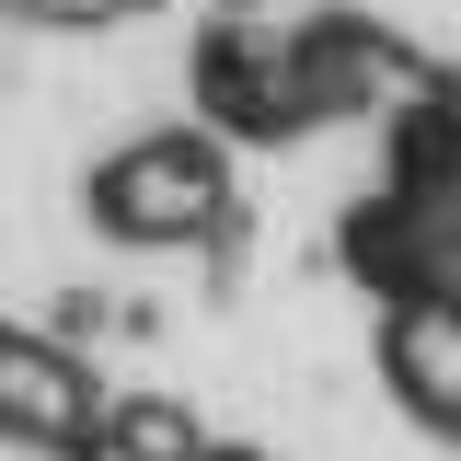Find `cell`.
Masks as SVG:
<instances>
[{
	"label": "cell",
	"instance_id": "obj_1",
	"mask_svg": "<svg viewBox=\"0 0 461 461\" xmlns=\"http://www.w3.org/2000/svg\"><path fill=\"white\" fill-rule=\"evenodd\" d=\"M81 220L127 242V254H220L242 230V196H230V150L208 127H150L81 173Z\"/></svg>",
	"mask_w": 461,
	"mask_h": 461
},
{
	"label": "cell",
	"instance_id": "obj_2",
	"mask_svg": "<svg viewBox=\"0 0 461 461\" xmlns=\"http://www.w3.org/2000/svg\"><path fill=\"white\" fill-rule=\"evenodd\" d=\"M185 104L220 150H277V139H312V104H300V58H288V23H242V12H208L185 35Z\"/></svg>",
	"mask_w": 461,
	"mask_h": 461
},
{
	"label": "cell",
	"instance_id": "obj_3",
	"mask_svg": "<svg viewBox=\"0 0 461 461\" xmlns=\"http://www.w3.org/2000/svg\"><path fill=\"white\" fill-rule=\"evenodd\" d=\"M346 277L369 288L381 312L393 300H461V162L427 173V185H381L335 220Z\"/></svg>",
	"mask_w": 461,
	"mask_h": 461
},
{
	"label": "cell",
	"instance_id": "obj_4",
	"mask_svg": "<svg viewBox=\"0 0 461 461\" xmlns=\"http://www.w3.org/2000/svg\"><path fill=\"white\" fill-rule=\"evenodd\" d=\"M288 58H300L312 127H346V115H381V127H393V115L438 81V58L403 47L393 23H369V12H300V23H288Z\"/></svg>",
	"mask_w": 461,
	"mask_h": 461
},
{
	"label": "cell",
	"instance_id": "obj_5",
	"mask_svg": "<svg viewBox=\"0 0 461 461\" xmlns=\"http://www.w3.org/2000/svg\"><path fill=\"white\" fill-rule=\"evenodd\" d=\"M104 369L81 346L35 335V323H0V438L12 450H47V461H104Z\"/></svg>",
	"mask_w": 461,
	"mask_h": 461
},
{
	"label": "cell",
	"instance_id": "obj_6",
	"mask_svg": "<svg viewBox=\"0 0 461 461\" xmlns=\"http://www.w3.org/2000/svg\"><path fill=\"white\" fill-rule=\"evenodd\" d=\"M369 357H381V393L415 427L461 438V300H393L369 323Z\"/></svg>",
	"mask_w": 461,
	"mask_h": 461
},
{
	"label": "cell",
	"instance_id": "obj_7",
	"mask_svg": "<svg viewBox=\"0 0 461 461\" xmlns=\"http://www.w3.org/2000/svg\"><path fill=\"white\" fill-rule=\"evenodd\" d=\"M220 438L196 427V403L185 393H115L104 415V461H208Z\"/></svg>",
	"mask_w": 461,
	"mask_h": 461
},
{
	"label": "cell",
	"instance_id": "obj_8",
	"mask_svg": "<svg viewBox=\"0 0 461 461\" xmlns=\"http://www.w3.org/2000/svg\"><path fill=\"white\" fill-rule=\"evenodd\" d=\"M23 23H47V35H115V23H150L173 0H12Z\"/></svg>",
	"mask_w": 461,
	"mask_h": 461
},
{
	"label": "cell",
	"instance_id": "obj_9",
	"mask_svg": "<svg viewBox=\"0 0 461 461\" xmlns=\"http://www.w3.org/2000/svg\"><path fill=\"white\" fill-rule=\"evenodd\" d=\"M208 12H242V23H266V12H277V0H208Z\"/></svg>",
	"mask_w": 461,
	"mask_h": 461
},
{
	"label": "cell",
	"instance_id": "obj_10",
	"mask_svg": "<svg viewBox=\"0 0 461 461\" xmlns=\"http://www.w3.org/2000/svg\"><path fill=\"white\" fill-rule=\"evenodd\" d=\"M208 461H254V450H208Z\"/></svg>",
	"mask_w": 461,
	"mask_h": 461
},
{
	"label": "cell",
	"instance_id": "obj_11",
	"mask_svg": "<svg viewBox=\"0 0 461 461\" xmlns=\"http://www.w3.org/2000/svg\"><path fill=\"white\" fill-rule=\"evenodd\" d=\"M0 12H12V0H0Z\"/></svg>",
	"mask_w": 461,
	"mask_h": 461
}]
</instances>
